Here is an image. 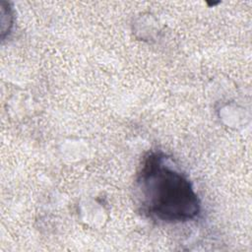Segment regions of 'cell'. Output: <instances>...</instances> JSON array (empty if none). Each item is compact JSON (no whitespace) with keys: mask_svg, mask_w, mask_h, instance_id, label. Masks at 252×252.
<instances>
[{"mask_svg":"<svg viewBox=\"0 0 252 252\" xmlns=\"http://www.w3.org/2000/svg\"><path fill=\"white\" fill-rule=\"evenodd\" d=\"M134 192L142 214L159 222H186L201 214V202L192 182L162 152H151L144 158Z\"/></svg>","mask_w":252,"mask_h":252,"instance_id":"cell-1","label":"cell"}]
</instances>
